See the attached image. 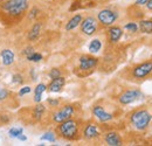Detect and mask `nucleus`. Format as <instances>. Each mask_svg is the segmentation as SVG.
Returning a JSON list of instances; mask_svg holds the SVG:
<instances>
[{"label":"nucleus","instance_id":"1","mask_svg":"<svg viewBox=\"0 0 152 146\" xmlns=\"http://www.w3.org/2000/svg\"><path fill=\"white\" fill-rule=\"evenodd\" d=\"M31 8V0H2L0 1V23L7 27L19 25Z\"/></svg>","mask_w":152,"mask_h":146},{"label":"nucleus","instance_id":"2","mask_svg":"<svg viewBox=\"0 0 152 146\" xmlns=\"http://www.w3.org/2000/svg\"><path fill=\"white\" fill-rule=\"evenodd\" d=\"M81 113L82 108L78 103H62L56 108L46 111V115L41 120V124H45V126L57 125L67 119L81 117Z\"/></svg>","mask_w":152,"mask_h":146},{"label":"nucleus","instance_id":"3","mask_svg":"<svg viewBox=\"0 0 152 146\" xmlns=\"http://www.w3.org/2000/svg\"><path fill=\"white\" fill-rule=\"evenodd\" d=\"M84 120L81 117L67 119L55 125L54 132L58 139L66 142H78L82 139V128Z\"/></svg>","mask_w":152,"mask_h":146},{"label":"nucleus","instance_id":"4","mask_svg":"<svg viewBox=\"0 0 152 146\" xmlns=\"http://www.w3.org/2000/svg\"><path fill=\"white\" fill-rule=\"evenodd\" d=\"M121 75L125 80L133 83H140L146 81L148 78L152 77V58L125 68Z\"/></svg>","mask_w":152,"mask_h":146},{"label":"nucleus","instance_id":"5","mask_svg":"<svg viewBox=\"0 0 152 146\" xmlns=\"http://www.w3.org/2000/svg\"><path fill=\"white\" fill-rule=\"evenodd\" d=\"M128 122L136 131H145L152 122V113L146 108H137L128 115Z\"/></svg>","mask_w":152,"mask_h":146},{"label":"nucleus","instance_id":"6","mask_svg":"<svg viewBox=\"0 0 152 146\" xmlns=\"http://www.w3.org/2000/svg\"><path fill=\"white\" fill-rule=\"evenodd\" d=\"M119 111H121V109H119L118 105L108 107V105L103 104V99L98 101L91 108L93 116L101 124H105V123H109V122L114 120L115 118H117Z\"/></svg>","mask_w":152,"mask_h":146},{"label":"nucleus","instance_id":"7","mask_svg":"<svg viewBox=\"0 0 152 146\" xmlns=\"http://www.w3.org/2000/svg\"><path fill=\"white\" fill-rule=\"evenodd\" d=\"M99 66V58L93 54H82L77 58V67L74 69V73L78 77H87L95 72Z\"/></svg>","mask_w":152,"mask_h":146},{"label":"nucleus","instance_id":"8","mask_svg":"<svg viewBox=\"0 0 152 146\" xmlns=\"http://www.w3.org/2000/svg\"><path fill=\"white\" fill-rule=\"evenodd\" d=\"M121 17H122L121 9L117 7H114V6L103 7L96 14V18L98 20L102 29H105L113 25H116V22H118Z\"/></svg>","mask_w":152,"mask_h":146},{"label":"nucleus","instance_id":"9","mask_svg":"<svg viewBox=\"0 0 152 146\" xmlns=\"http://www.w3.org/2000/svg\"><path fill=\"white\" fill-rule=\"evenodd\" d=\"M102 136H103L102 125H99L94 120L84 122L82 128V140L90 144H97L102 142Z\"/></svg>","mask_w":152,"mask_h":146},{"label":"nucleus","instance_id":"10","mask_svg":"<svg viewBox=\"0 0 152 146\" xmlns=\"http://www.w3.org/2000/svg\"><path fill=\"white\" fill-rule=\"evenodd\" d=\"M25 111L27 113L22 115L21 117V120L27 124V125H34V124H38L41 123V120L43 119L45 115H46V111H47V107L43 104V103H35V105L33 108H28V109H25Z\"/></svg>","mask_w":152,"mask_h":146},{"label":"nucleus","instance_id":"11","mask_svg":"<svg viewBox=\"0 0 152 146\" xmlns=\"http://www.w3.org/2000/svg\"><path fill=\"white\" fill-rule=\"evenodd\" d=\"M101 26L99 22L96 18V15L93 14H88L86 17H83L81 25H80V34L86 37H91L95 36L96 34L99 32Z\"/></svg>","mask_w":152,"mask_h":146},{"label":"nucleus","instance_id":"12","mask_svg":"<svg viewBox=\"0 0 152 146\" xmlns=\"http://www.w3.org/2000/svg\"><path fill=\"white\" fill-rule=\"evenodd\" d=\"M143 92L138 88H128L124 91H122L119 95H117L116 97V102L118 103V105L122 107H126L130 105L134 102L139 101L140 98H143Z\"/></svg>","mask_w":152,"mask_h":146},{"label":"nucleus","instance_id":"13","mask_svg":"<svg viewBox=\"0 0 152 146\" xmlns=\"http://www.w3.org/2000/svg\"><path fill=\"white\" fill-rule=\"evenodd\" d=\"M19 95L14 91L7 89V88H0V105H4V108H18Z\"/></svg>","mask_w":152,"mask_h":146},{"label":"nucleus","instance_id":"14","mask_svg":"<svg viewBox=\"0 0 152 146\" xmlns=\"http://www.w3.org/2000/svg\"><path fill=\"white\" fill-rule=\"evenodd\" d=\"M123 34H124V29L118 25H113L105 28V39L108 45H117L123 37Z\"/></svg>","mask_w":152,"mask_h":146},{"label":"nucleus","instance_id":"15","mask_svg":"<svg viewBox=\"0 0 152 146\" xmlns=\"http://www.w3.org/2000/svg\"><path fill=\"white\" fill-rule=\"evenodd\" d=\"M43 25H45L43 19H39V20H35L34 22H32V25L27 32V41L28 42L32 43V42H35L40 39L42 29H43Z\"/></svg>","mask_w":152,"mask_h":146},{"label":"nucleus","instance_id":"16","mask_svg":"<svg viewBox=\"0 0 152 146\" xmlns=\"http://www.w3.org/2000/svg\"><path fill=\"white\" fill-rule=\"evenodd\" d=\"M102 143L109 146H121L123 145V138L119 132L110 130L107 132H103L102 136Z\"/></svg>","mask_w":152,"mask_h":146},{"label":"nucleus","instance_id":"17","mask_svg":"<svg viewBox=\"0 0 152 146\" xmlns=\"http://www.w3.org/2000/svg\"><path fill=\"white\" fill-rule=\"evenodd\" d=\"M64 85H66V76H60L57 78L50 80L49 84L47 85V91L52 92V93L61 92L63 90Z\"/></svg>","mask_w":152,"mask_h":146},{"label":"nucleus","instance_id":"18","mask_svg":"<svg viewBox=\"0 0 152 146\" xmlns=\"http://www.w3.org/2000/svg\"><path fill=\"white\" fill-rule=\"evenodd\" d=\"M83 17H84L83 13H76V14H74L72 18L66 22V25H64V31H66V32H73V31H75L77 27H80Z\"/></svg>","mask_w":152,"mask_h":146},{"label":"nucleus","instance_id":"19","mask_svg":"<svg viewBox=\"0 0 152 146\" xmlns=\"http://www.w3.org/2000/svg\"><path fill=\"white\" fill-rule=\"evenodd\" d=\"M126 15L131 19V20L136 21V20H140V19L144 18L145 17V12L142 9L140 6H137V5L133 4V5H131L126 9Z\"/></svg>","mask_w":152,"mask_h":146},{"label":"nucleus","instance_id":"20","mask_svg":"<svg viewBox=\"0 0 152 146\" xmlns=\"http://www.w3.org/2000/svg\"><path fill=\"white\" fill-rule=\"evenodd\" d=\"M68 0H35V5L43 8H56L63 6Z\"/></svg>","mask_w":152,"mask_h":146},{"label":"nucleus","instance_id":"21","mask_svg":"<svg viewBox=\"0 0 152 146\" xmlns=\"http://www.w3.org/2000/svg\"><path fill=\"white\" fill-rule=\"evenodd\" d=\"M0 57H1V63H2L5 67L12 66V64L14 63V61H15V55H14V53H13L11 49H8V48L1 50Z\"/></svg>","mask_w":152,"mask_h":146},{"label":"nucleus","instance_id":"22","mask_svg":"<svg viewBox=\"0 0 152 146\" xmlns=\"http://www.w3.org/2000/svg\"><path fill=\"white\" fill-rule=\"evenodd\" d=\"M138 28L143 34H152V18L138 20Z\"/></svg>","mask_w":152,"mask_h":146},{"label":"nucleus","instance_id":"23","mask_svg":"<svg viewBox=\"0 0 152 146\" xmlns=\"http://www.w3.org/2000/svg\"><path fill=\"white\" fill-rule=\"evenodd\" d=\"M102 48H103V43H102V40H101L99 37H94V39H91V41H90L89 45H88V50H89L90 54H93V55L99 53V52L102 50Z\"/></svg>","mask_w":152,"mask_h":146},{"label":"nucleus","instance_id":"24","mask_svg":"<svg viewBox=\"0 0 152 146\" xmlns=\"http://www.w3.org/2000/svg\"><path fill=\"white\" fill-rule=\"evenodd\" d=\"M47 91V84L45 83H39L34 88V96H33V102L34 103H40L42 102V95L43 92Z\"/></svg>","mask_w":152,"mask_h":146},{"label":"nucleus","instance_id":"25","mask_svg":"<svg viewBox=\"0 0 152 146\" xmlns=\"http://www.w3.org/2000/svg\"><path fill=\"white\" fill-rule=\"evenodd\" d=\"M13 113L7 111V110H0V126L8 125L13 120Z\"/></svg>","mask_w":152,"mask_h":146},{"label":"nucleus","instance_id":"26","mask_svg":"<svg viewBox=\"0 0 152 146\" xmlns=\"http://www.w3.org/2000/svg\"><path fill=\"white\" fill-rule=\"evenodd\" d=\"M123 29L126 31V32H129V33H132V34L137 33V32L139 31V28H138V23L134 22L133 20L129 21V22H126V23L123 26Z\"/></svg>","mask_w":152,"mask_h":146},{"label":"nucleus","instance_id":"27","mask_svg":"<svg viewBox=\"0 0 152 146\" xmlns=\"http://www.w3.org/2000/svg\"><path fill=\"white\" fill-rule=\"evenodd\" d=\"M56 134H55V132L54 131H48V132H46V133H43L42 136H41V140H46V142H49V143H55L56 142Z\"/></svg>","mask_w":152,"mask_h":146},{"label":"nucleus","instance_id":"28","mask_svg":"<svg viewBox=\"0 0 152 146\" xmlns=\"http://www.w3.org/2000/svg\"><path fill=\"white\" fill-rule=\"evenodd\" d=\"M60 76H64L63 75V72H62V68H52L49 72H48V77L50 78V80H54V78H57V77H60Z\"/></svg>","mask_w":152,"mask_h":146},{"label":"nucleus","instance_id":"29","mask_svg":"<svg viewBox=\"0 0 152 146\" xmlns=\"http://www.w3.org/2000/svg\"><path fill=\"white\" fill-rule=\"evenodd\" d=\"M46 104H47V107H48L49 109H53V108H56V107H58L60 104H62V99H60V98H53V97H49V98H47Z\"/></svg>","mask_w":152,"mask_h":146},{"label":"nucleus","instance_id":"30","mask_svg":"<svg viewBox=\"0 0 152 146\" xmlns=\"http://www.w3.org/2000/svg\"><path fill=\"white\" fill-rule=\"evenodd\" d=\"M12 83H13V84H17V85H22V84L25 83V77H23V75L20 73L13 74V76H12Z\"/></svg>","mask_w":152,"mask_h":146},{"label":"nucleus","instance_id":"31","mask_svg":"<svg viewBox=\"0 0 152 146\" xmlns=\"http://www.w3.org/2000/svg\"><path fill=\"white\" fill-rule=\"evenodd\" d=\"M22 133H23V128H15V126H13V128H11L8 130V136L11 138H18L20 134H22Z\"/></svg>","mask_w":152,"mask_h":146},{"label":"nucleus","instance_id":"32","mask_svg":"<svg viewBox=\"0 0 152 146\" xmlns=\"http://www.w3.org/2000/svg\"><path fill=\"white\" fill-rule=\"evenodd\" d=\"M42 58H43L42 54H41V53H38V52H35V53H33L32 55H29V56H27V57H26V60H27V61H29V62H34V63L40 62Z\"/></svg>","mask_w":152,"mask_h":146},{"label":"nucleus","instance_id":"33","mask_svg":"<svg viewBox=\"0 0 152 146\" xmlns=\"http://www.w3.org/2000/svg\"><path fill=\"white\" fill-rule=\"evenodd\" d=\"M33 53H35V48H34L32 45H31V46H27V47H25V48L22 49V55H23L25 57L32 55Z\"/></svg>","mask_w":152,"mask_h":146},{"label":"nucleus","instance_id":"34","mask_svg":"<svg viewBox=\"0 0 152 146\" xmlns=\"http://www.w3.org/2000/svg\"><path fill=\"white\" fill-rule=\"evenodd\" d=\"M31 91H32V88H31L29 85H25V87H22L19 90L18 95H19V97H22V96H25V95H28Z\"/></svg>","mask_w":152,"mask_h":146},{"label":"nucleus","instance_id":"35","mask_svg":"<svg viewBox=\"0 0 152 146\" xmlns=\"http://www.w3.org/2000/svg\"><path fill=\"white\" fill-rule=\"evenodd\" d=\"M149 0H136L133 4L137 5V6H140V7H145V5L148 4Z\"/></svg>","mask_w":152,"mask_h":146},{"label":"nucleus","instance_id":"36","mask_svg":"<svg viewBox=\"0 0 152 146\" xmlns=\"http://www.w3.org/2000/svg\"><path fill=\"white\" fill-rule=\"evenodd\" d=\"M145 9L149 11V12H152V0H149L148 4L145 5Z\"/></svg>","mask_w":152,"mask_h":146},{"label":"nucleus","instance_id":"37","mask_svg":"<svg viewBox=\"0 0 152 146\" xmlns=\"http://www.w3.org/2000/svg\"><path fill=\"white\" fill-rule=\"evenodd\" d=\"M17 139H19V140H21V142H26V140H27V137H26V136H23V134H20Z\"/></svg>","mask_w":152,"mask_h":146},{"label":"nucleus","instance_id":"38","mask_svg":"<svg viewBox=\"0 0 152 146\" xmlns=\"http://www.w3.org/2000/svg\"><path fill=\"white\" fill-rule=\"evenodd\" d=\"M0 1H2V0H0Z\"/></svg>","mask_w":152,"mask_h":146}]
</instances>
